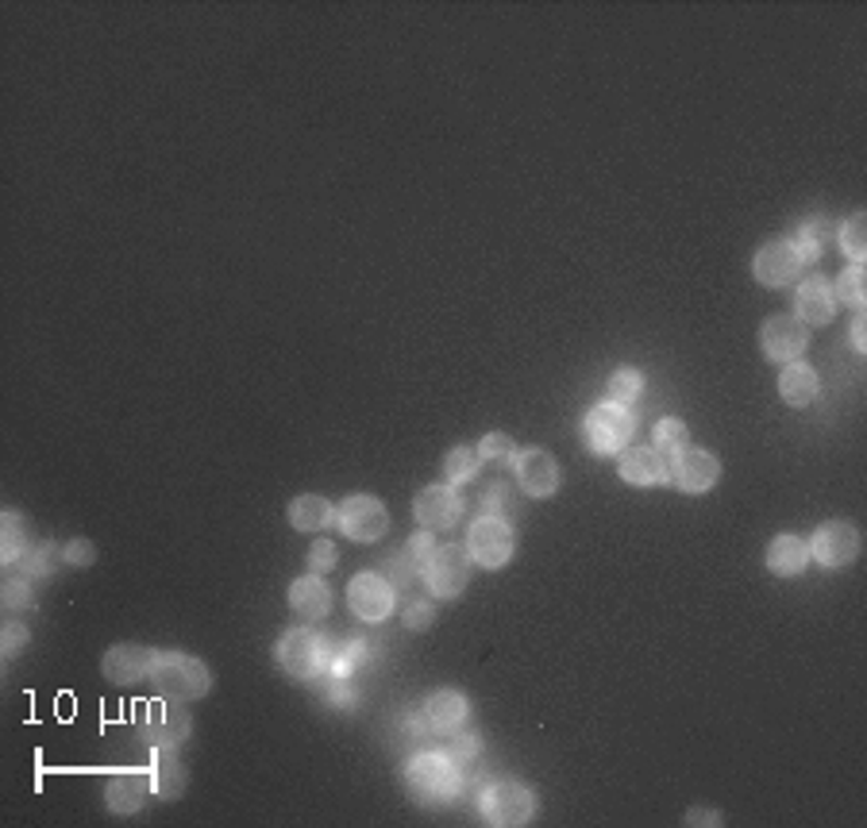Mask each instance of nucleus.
I'll return each instance as SVG.
<instances>
[{"label":"nucleus","mask_w":867,"mask_h":828,"mask_svg":"<svg viewBox=\"0 0 867 828\" xmlns=\"http://www.w3.org/2000/svg\"><path fill=\"white\" fill-rule=\"evenodd\" d=\"M859 555V532L849 520H829L809 536V559H817L829 570H841V566L856 563Z\"/></svg>","instance_id":"11"},{"label":"nucleus","mask_w":867,"mask_h":828,"mask_svg":"<svg viewBox=\"0 0 867 828\" xmlns=\"http://www.w3.org/2000/svg\"><path fill=\"white\" fill-rule=\"evenodd\" d=\"M436 551V532H428V528H420L417 536H413V540H409V548H405V555H409V563L417 566L420 570V563H425L428 555H432Z\"/></svg>","instance_id":"38"},{"label":"nucleus","mask_w":867,"mask_h":828,"mask_svg":"<svg viewBox=\"0 0 867 828\" xmlns=\"http://www.w3.org/2000/svg\"><path fill=\"white\" fill-rule=\"evenodd\" d=\"M667 478L682 493H706L721 478V463H717V455H709L702 448H682L679 455L667 459Z\"/></svg>","instance_id":"13"},{"label":"nucleus","mask_w":867,"mask_h":828,"mask_svg":"<svg viewBox=\"0 0 867 828\" xmlns=\"http://www.w3.org/2000/svg\"><path fill=\"white\" fill-rule=\"evenodd\" d=\"M51 555H54V548H39V551H27L24 555V578H43V575H51Z\"/></svg>","instance_id":"41"},{"label":"nucleus","mask_w":867,"mask_h":828,"mask_svg":"<svg viewBox=\"0 0 867 828\" xmlns=\"http://www.w3.org/2000/svg\"><path fill=\"white\" fill-rule=\"evenodd\" d=\"M289 609L301 620H324L332 609V586L324 582V575H305L289 586Z\"/></svg>","instance_id":"20"},{"label":"nucleus","mask_w":867,"mask_h":828,"mask_svg":"<svg viewBox=\"0 0 867 828\" xmlns=\"http://www.w3.org/2000/svg\"><path fill=\"white\" fill-rule=\"evenodd\" d=\"M864 313L852 316V343H856V351H867V336H864Z\"/></svg>","instance_id":"48"},{"label":"nucleus","mask_w":867,"mask_h":828,"mask_svg":"<svg viewBox=\"0 0 867 828\" xmlns=\"http://www.w3.org/2000/svg\"><path fill=\"white\" fill-rule=\"evenodd\" d=\"M478 466H482V455H478V448H470V443H460V448H451L448 459H443V474H448L451 486L470 482V478L478 474Z\"/></svg>","instance_id":"29"},{"label":"nucleus","mask_w":867,"mask_h":828,"mask_svg":"<svg viewBox=\"0 0 867 828\" xmlns=\"http://www.w3.org/2000/svg\"><path fill=\"white\" fill-rule=\"evenodd\" d=\"M336 525H340V532L348 536V540L375 543L390 532V513H386L382 501L370 498V493H355V498H348L336 509Z\"/></svg>","instance_id":"7"},{"label":"nucleus","mask_w":867,"mask_h":828,"mask_svg":"<svg viewBox=\"0 0 867 828\" xmlns=\"http://www.w3.org/2000/svg\"><path fill=\"white\" fill-rule=\"evenodd\" d=\"M186 790V767L174 760L171 752H159L151 763V794H159L162 802H174Z\"/></svg>","instance_id":"26"},{"label":"nucleus","mask_w":867,"mask_h":828,"mask_svg":"<svg viewBox=\"0 0 867 828\" xmlns=\"http://www.w3.org/2000/svg\"><path fill=\"white\" fill-rule=\"evenodd\" d=\"M632 431H637L632 413L621 405H610V401L590 409L587 421H582V440L594 455H617L621 448H629Z\"/></svg>","instance_id":"5"},{"label":"nucleus","mask_w":867,"mask_h":828,"mask_svg":"<svg viewBox=\"0 0 867 828\" xmlns=\"http://www.w3.org/2000/svg\"><path fill=\"white\" fill-rule=\"evenodd\" d=\"M413 516H417V525L428 528V532H448L451 525H460L463 501L451 486H425L413 498Z\"/></svg>","instance_id":"16"},{"label":"nucleus","mask_w":867,"mask_h":828,"mask_svg":"<svg viewBox=\"0 0 867 828\" xmlns=\"http://www.w3.org/2000/svg\"><path fill=\"white\" fill-rule=\"evenodd\" d=\"M791 243H794V251L802 254V263H817L825 247L833 243V224H829V221H806L799 228V239H791Z\"/></svg>","instance_id":"28"},{"label":"nucleus","mask_w":867,"mask_h":828,"mask_svg":"<svg viewBox=\"0 0 867 828\" xmlns=\"http://www.w3.org/2000/svg\"><path fill=\"white\" fill-rule=\"evenodd\" d=\"M151 663H154V651L139 648V643H116V648L104 651L101 670L112 686H131L139 678H151Z\"/></svg>","instance_id":"17"},{"label":"nucleus","mask_w":867,"mask_h":828,"mask_svg":"<svg viewBox=\"0 0 867 828\" xmlns=\"http://www.w3.org/2000/svg\"><path fill=\"white\" fill-rule=\"evenodd\" d=\"M806 563H809V543L799 540V536L782 532L767 543V570H771V575L791 578V575H799V570H806Z\"/></svg>","instance_id":"23"},{"label":"nucleus","mask_w":867,"mask_h":828,"mask_svg":"<svg viewBox=\"0 0 867 828\" xmlns=\"http://www.w3.org/2000/svg\"><path fill=\"white\" fill-rule=\"evenodd\" d=\"M837 313V297H833V281L814 274L799 286L794 293V316H799L806 328H817V324H829Z\"/></svg>","instance_id":"18"},{"label":"nucleus","mask_w":867,"mask_h":828,"mask_svg":"<svg viewBox=\"0 0 867 828\" xmlns=\"http://www.w3.org/2000/svg\"><path fill=\"white\" fill-rule=\"evenodd\" d=\"M806 343H809V328L799 316H771V321H764V331H759L764 359H771V363H799Z\"/></svg>","instance_id":"15"},{"label":"nucleus","mask_w":867,"mask_h":828,"mask_svg":"<svg viewBox=\"0 0 867 828\" xmlns=\"http://www.w3.org/2000/svg\"><path fill=\"white\" fill-rule=\"evenodd\" d=\"M833 297H837V301H844V304H852L856 313H864V263H852L849 271L837 278Z\"/></svg>","instance_id":"33"},{"label":"nucleus","mask_w":867,"mask_h":828,"mask_svg":"<svg viewBox=\"0 0 867 828\" xmlns=\"http://www.w3.org/2000/svg\"><path fill=\"white\" fill-rule=\"evenodd\" d=\"M151 686L159 698L166 702H197L209 693L213 686V675L201 660L193 655H181V651H154L151 663Z\"/></svg>","instance_id":"2"},{"label":"nucleus","mask_w":867,"mask_h":828,"mask_svg":"<svg viewBox=\"0 0 867 828\" xmlns=\"http://www.w3.org/2000/svg\"><path fill=\"white\" fill-rule=\"evenodd\" d=\"M336 520V505L321 493H301L289 501V525L298 532H321Z\"/></svg>","instance_id":"24"},{"label":"nucleus","mask_w":867,"mask_h":828,"mask_svg":"<svg viewBox=\"0 0 867 828\" xmlns=\"http://www.w3.org/2000/svg\"><path fill=\"white\" fill-rule=\"evenodd\" d=\"M687 825H721V813L717 810H690Z\"/></svg>","instance_id":"47"},{"label":"nucleus","mask_w":867,"mask_h":828,"mask_svg":"<svg viewBox=\"0 0 867 828\" xmlns=\"http://www.w3.org/2000/svg\"><path fill=\"white\" fill-rule=\"evenodd\" d=\"M366 651H370V643H366V640H348L343 648L332 651V660H328V675H332V678H348L351 670H355L359 663L366 660Z\"/></svg>","instance_id":"34"},{"label":"nucleus","mask_w":867,"mask_h":828,"mask_svg":"<svg viewBox=\"0 0 867 828\" xmlns=\"http://www.w3.org/2000/svg\"><path fill=\"white\" fill-rule=\"evenodd\" d=\"M336 543L332 540H313V548H309V570L313 575H324V570H332L336 566Z\"/></svg>","instance_id":"37"},{"label":"nucleus","mask_w":867,"mask_h":828,"mask_svg":"<svg viewBox=\"0 0 867 828\" xmlns=\"http://www.w3.org/2000/svg\"><path fill=\"white\" fill-rule=\"evenodd\" d=\"M62 559H66V566H89L97 559V551L89 548V540H66Z\"/></svg>","instance_id":"42"},{"label":"nucleus","mask_w":867,"mask_h":828,"mask_svg":"<svg viewBox=\"0 0 867 828\" xmlns=\"http://www.w3.org/2000/svg\"><path fill=\"white\" fill-rule=\"evenodd\" d=\"M147 794H151V778L143 770H120L104 787V802H109L112 813H139Z\"/></svg>","instance_id":"22"},{"label":"nucleus","mask_w":867,"mask_h":828,"mask_svg":"<svg viewBox=\"0 0 867 828\" xmlns=\"http://www.w3.org/2000/svg\"><path fill=\"white\" fill-rule=\"evenodd\" d=\"M393 582L390 578H382L378 570H363V575L351 578L348 586V605L351 613H355L359 620H386L393 613Z\"/></svg>","instance_id":"14"},{"label":"nucleus","mask_w":867,"mask_h":828,"mask_svg":"<svg viewBox=\"0 0 867 828\" xmlns=\"http://www.w3.org/2000/svg\"><path fill=\"white\" fill-rule=\"evenodd\" d=\"M0 559L4 563H20L27 555V532H24V520L16 513H4L0 516Z\"/></svg>","instance_id":"30"},{"label":"nucleus","mask_w":867,"mask_h":828,"mask_svg":"<svg viewBox=\"0 0 867 828\" xmlns=\"http://www.w3.org/2000/svg\"><path fill=\"white\" fill-rule=\"evenodd\" d=\"M193 732V720L181 710V702H166V698H154L147 705V720H143V740L154 748V752H174L181 740H189Z\"/></svg>","instance_id":"9"},{"label":"nucleus","mask_w":867,"mask_h":828,"mask_svg":"<svg viewBox=\"0 0 867 828\" xmlns=\"http://www.w3.org/2000/svg\"><path fill=\"white\" fill-rule=\"evenodd\" d=\"M655 448L664 451L667 459L679 455L682 448H690V431L682 421H675V416H664V421L655 424Z\"/></svg>","instance_id":"31"},{"label":"nucleus","mask_w":867,"mask_h":828,"mask_svg":"<svg viewBox=\"0 0 867 828\" xmlns=\"http://www.w3.org/2000/svg\"><path fill=\"white\" fill-rule=\"evenodd\" d=\"M837 239H841V251L849 254L852 263H864L867 259V216L864 212H856V216L841 228V236Z\"/></svg>","instance_id":"32"},{"label":"nucleus","mask_w":867,"mask_h":828,"mask_svg":"<svg viewBox=\"0 0 867 828\" xmlns=\"http://www.w3.org/2000/svg\"><path fill=\"white\" fill-rule=\"evenodd\" d=\"M482 820L493 828H520L536 820V794L525 782H490L478 798Z\"/></svg>","instance_id":"3"},{"label":"nucleus","mask_w":867,"mask_h":828,"mask_svg":"<svg viewBox=\"0 0 867 828\" xmlns=\"http://www.w3.org/2000/svg\"><path fill=\"white\" fill-rule=\"evenodd\" d=\"M420 717H425V725L432 728V732L455 736L463 725H467L470 702L463 698L460 690H436V693H428V702H425V710H420Z\"/></svg>","instance_id":"19"},{"label":"nucleus","mask_w":867,"mask_h":828,"mask_svg":"<svg viewBox=\"0 0 867 828\" xmlns=\"http://www.w3.org/2000/svg\"><path fill=\"white\" fill-rule=\"evenodd\" d=\"M27 640H32V636H27L24 625H9V628H4V640H0V648H4V660H16L20 651L27 648Z\"/></svg>","instance_id":"43"},{"label":"nucleus","mask_w":867,"mask_h":828,"mask_svg":"<svg viewBox=\"0 0 867 828\" xmlns=\"http://www.w3.org/2000/svg\"><path fill=\"white\" fill-rule=\"evenodd\" d=\"M432 620H436V605H432V601H413V605L405 609V628H413V632L428 628Z\"/></svg>","instance_id":"40"},{"label":"nucleus","mask_w":867,"mask_h":828,"mask_svg":"<svg viewBox=\"0 0 867 828\" xmlns=\"http://www.w3.org/2000/svg\"><path fill=\"white\" fill-rule=\"evenodd\" d=\"M640 393H644V374L632 371V366H621V371H613L610 381H605V401H610V405L629 409L632 401L640 398Z\"/></svg>","instance_id":"27"},{"label":"nucleus","mask_w":867,"mask_h":828,"mask_svg":"<svg viewBox=\"0 0 867 828\" xmlns=\"http://www.w3.org/2000/svg\"><path fill=\"white\" fill-rule=\"evenodd\" d=\"M4 605L9 609H32V586H27V578H9L4 582Z\"/></svg>","instance_id":"39"},{"label":"nucleus","mask_w":867,"mask_h":828,"mask_svg":"<svg viewBox=\"0 0 867 828\" xmlns=\"http://www.w3.org/2000/svg\"><path fill=\"white\" fill-rule=\"evenodd\" d=\"M817 389H821V378L809 363H787L779 378V398L794 409H806L809 401L817 398Z\"/></svg>","instance_id":"25"},{"label":"nucleus","mask_w":867,"mask_h":828,"mask_svg":"<svg viewBox=\"0 0 867 828\" xmlns=\"http://www.w3.org/2000/svg\"><path fill=\"white\" fill-rule=\"evenodd\" d=\"M274 660H278V667L286 670L289 678H316L328 670V660H332V651H328V643L321 640V636L305 632V628H293V632H286L278 640V648H274Z\"/></svg>","instance_id":"4"},{"label":"nucleus","mask_w":867,"mask_h":828,"mask_svg":"<svg viewBox=\"0 0 867 828\" xmlns=\"http://www.w3.org/2000/svg\"><path fill=\"white\" fill-rule=\"evenodd\" d=\"M482 505H486V513H490V516L502 513V509L510 505V493H505V486H493V490H486Z\"/></svg>","instance_id":"46"},{"label":"nucleus","mask_w":867,"mask_h":828,"mask_svg":"<svg viewBox=\"0 0 867 828\" xmlns=\"http://www.w3.org/2000/svg\"><path fill=\"white\" fill-rule=\"evenodd\" d=\"M513 474H517L520 490H525L528 498H552L563 482L560 463H555V455L544 448H520L517 455H513Z\"/></svg>","instance_id":"10"},{"label":"nucleus","mask_w":867,"mask_h":828,"mask_svg":"<svg viewBox=\"0 0 867 828\" xmlns=\"http://www.w3.org/2000/svg\"><path fill=\"white\" fill-rule=\"evenodd\" d=\"M386 570H390V582L409 586V582H413V570H417V566L409 563V555H393L390 563H386Z\"/></svg>","instance_id":"44"},{"label":"nucleus","mask_w":867,"mask_h":828,"mask_svg":"<svg viewBox=\"0 0 867 828\" xmlns=\"http://www.w3.org/2000/svg\"><path fill=\"white\" fill-rule=\"evenodd\" d=\"M802 254L794 251L791 239H771V243H764L756 251V259H752V274H756L759 286L767 289H782L791 286V281H799L802 274Z\"/></svg>","instance_id":"12"},{"label":"nucleus","mask_w":867,"mask_h":828,"mask_svg":"<svg viewBox=\"0 0 867 828\" xmlns=\"http://www.w3.org/2000/svg\"><path fill=\"white\" fill-rule=\"evenodd\" d=\"M420 578L432 590V598H460L470 582V555L460 543H443L420 563Z\"/></svg>","instance_id":"6"},{"label":"nucleus","mask_w":867,"mask_h":828,"mask_svg":"<svg viewBox=\"0 0 867 828\" xmlns=\"http://www.w3.org/2000/svg\"><path fill=\"white\" fill-rule=\"evenodd\" d=\"M405 790L420 805H443L460 798L463 790V763L448 752H420L405 763Z\"/></svg>","instance_id":"1"},{"label":"nucleus","mask_w":867,"mask_h":828,"mask_svg":"<svg viewBox=\"0 0 867 828\" xmlns=\"http://www.w3.org/2000/svg\"><path fill=\"white\" fill-rule=\"evenodd\" d=\"M478 752H482V736H478V732H463V736H455V740L448 744V755L455 763L478 760Z\"/></svg>","instance_id":"36"},{"label":"nucleus","mask_w":867,"mask_h":828,"mask_svg":"<svg viewBox=\"0 0 867 828\" xmlns=\"http://www.w3.org/2000/svg\"><path fill=\"white\" fill-rule=\"evenodd\" d=\"M328 702H332L336 710H351V705H355V690H351L343 678H336L332 690H328Z\"/></svg>","instance_id":"45"},{"label":"nucleus","mask_w":867,"mask_h":828,"mask_svg":"<svg viewBox=\"0 0 867 828\" xmlns=\"http://www.w3.org/2000/svg\"><path fill=\"white\" fill-rule=\"evenodd\" d=\"M621 478L629 486H659L667 482V455L659 448H625Z\"/></svg>","instance_id":"21"},{"label":"nucleus","mask_w":867,"mask_h":828,"mask_svg":"<svg viewBox=\"0 0 867 828\" xmlns=\"http://www.w3.org/2000/svg\"><path fill=\"white\" fill-rule=\"evenodd\" d=\"M467 555L470 563H478L482 570H498V566L510 563L513 555V528L505 525L502 516H478L475 525L467 528Z\"/></svg>","instance_id":"8"},{"label":"nucleus","mask_w":867,"mask_h":828,"mask_svg":"<svg viewBox=\"0 0 867 828\" xmlns=\"http://www.w3.org/2000/svg\"><path fill=\"white\" fill-rule=\"evenodd\" d=\"M478 455H482V463L490 459V463H513V455H517V443L505 436V431H486L482 443H475Z\"/></svg>","instance_id":"35"}]
</instances>
